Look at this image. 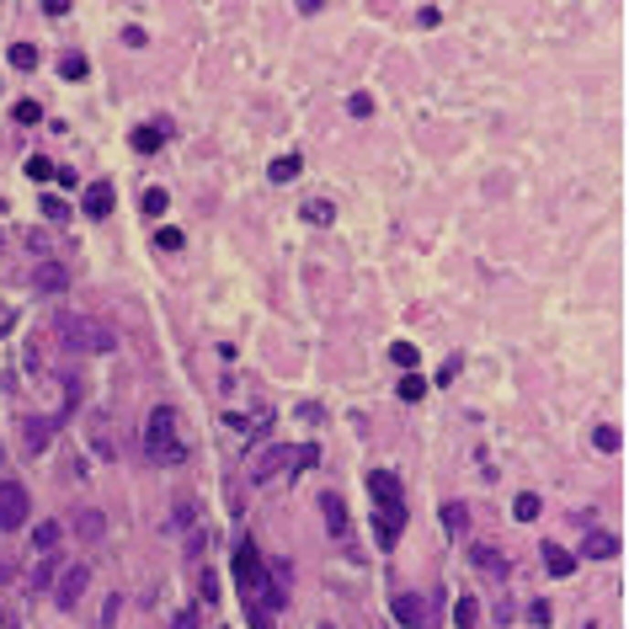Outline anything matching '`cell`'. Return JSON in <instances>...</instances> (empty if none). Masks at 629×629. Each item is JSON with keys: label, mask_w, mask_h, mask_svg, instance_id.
<instances>
[{"label": "cell", "mask_w": 629, "mask_h": 629, "mask_svg": "<svg viewBox=\"0 0 629 629\" xmlns=\"http://www.w3.org/2000/svg\"><path fill=\"white\" fill-rule=\"evenodd\" d=\"M59 346L64 352H112L118 336H112V325H101L91 314H64L59 320Z\"/></svg>", "instance_id": "obj_2"}, {"label": "cell", "mask_w": 629, "mask_h": 629, "mask_svg": "<svg viewBox=\"0 0 629 629\" xmlns=\"http://www.w3.org/2000/svg\"><path fill=\"white\" fill-rule=\"evenodd\" d=\"M528 619H534V624H549V619H555V608H549V602L538 598L534 608H528Z\"/></svg>", "instance_id": "obj_36"}, {"label": "cell", "mask_w": 629, "mask_h": 629, "mask_svg": "<svg viewBox=\"0 0 629 629\" xmlns=\"http://www.w3.org/2000/svg\"><path fill=\"white\" fill-rule=\"evenodd\" d=\"M459 368H464V363H459V357H448V363H442V374H438V384H453V378H459Z\"/></svg>", "instance_id": "obj_38"}, {"label": "cell", "mask_w": 629, "mask_h": 629, "mask_svg": "<svg viewBox=\"0 0 629 629\" xmlns=\"http://www.w3.org/2000/svg\"><path fill=\"white\" fill-rule=\"evenodd\" d=\"M251 629H272V613H267V608H251Z\"/></svg>", "instance_id": "obj_40"}, {"label": "cell", "mask_w": 629, "mask_h": 629, "mask_svg": "<svg viewBox=\"0 0 629 629\" xmlns=\"http://www.w3.org/2000/svg\"><path fill=\"white\" fill-rule=\"evenodd\" d=\"M59 538H64V528H59V523H37V528H32V549L54 555V549H59Z\"/></svg>", "instance_id": "obj_14"}, {"label": "cell", "mask_w": 629, "mask_h": 629, "mask_svg": "<svg viewBox=\"0 0 629 629\" xmlns=\"http://www.w3.org/2000/svg\"><path fill=\"white\" fill-rule=\"evenodd\" d=\"M5 576H11V566H0V581H5Z\"/></svg>", "instance_id": "obj_42"}, {"label": "cell", "mask_w": 629, "mask_h": 629, "mask_svg": "<svg viewBox=\"0 0 629 629\" xmlns=\"http://www.w3.org/2000/svg\"><path fill=\"white\" fill-rule=\"evenodd\" d=\"M512 517H517V523H534V517H538V496H534V491H523V496L512 502Z\"/></svg>", "instance_id": "obj_21"}, {"label": "cell", "mask_w": 629, "mask_h": 629, "mask_svg": "<svg viewBox=\"0 0 629 629\" xmlns=\"http://www.w3.org/2000/svg\"><path fill=\"white\" fill-rule=\"evenodd\" d=\"M27 528V485L22 480H0V534Z\"/></svg>", "instance_id": "obj_4"}, {"label": "cell", "mask_w": 629, "mask_h": 629, "mask_svg": "<svg viewBox=\"0 0 629 629\" xmlns=\"http://www.w3.org/2000/svg\"><path fill=\"white\" fill-rule=\"evenodd\" d=\"M86 587H91V566H69V570H59L54 602H59V608H75V602L86 598Z\"/></svg>", "instance_id": "obj_5"}, {"label": "cell", "mask_w": 629, "mask_h": 629, "mask_svg": "<svg viewBox=\"0 0 629 629\" xmlns=\"http://www.w3.org/2000/svg\"><path fill=\"white\" fill-rule=\"evenodd\" d=\"M75 534L101 538V512H80V517H75Z\"/></svg>", "instance_id": "obj_27"}, {"label": "cell", "mask_w": 629, "mask_h": 629, "mask_svg": "<svg viewBox=\"0 0 629 629\" xmlns=\"http://www.w3.org/2000/svg\"><path fill=\"white\" fill-rule=\"evenodd\" d=\"M27 176H32V182H48V176H54L48 155H32V160H27Z\"/></svg>", "instance_id": "obj_31"}, {"label": "cell", "mask_w": 629, "mask_h": 629, "mask_svg": "<svg viewBox=\"0 0 629 629\" xmlns=\"http://www.w3.org/2000/svg\"><path fill=\"white\" fill-rule=\"evenodd\" d=\"M320 512H325V528H331L336 538H346V506H342L336 491H325V496H320Z\"/></svg>", "instance_id": "obj_13"}, {"label": "cell", "mask_w": 629, "mask_h": 629, "mask_svg": "<svg viewBox=\"0 0 629 629\" xmlns=\"http://www.w3.org/2000/svg\"><path fill=\"white\" fill-rule=\"evenodd\" d=\"M235 581H240V592H246V598L267 587V566H261V549H256L251 538H240V544H235Z\"/></svg>", "instance_id": "obj_3"}, {"label": "cell", "mask_w": 629, "mask_h": 629, "mask_svg": "<svg viewBox=\"0 0 629 629\" xmlns=\"http://www.w3.org/2000/svg\"><path fill=\"white\" fill-rule=\"evenodd\" d=\"M144 453H150L155 464H182V459H187V442L176 432V410L171 406L150 410V421H144Z\"/></svg>", "instance_id": "obj_1"}, {"label": "cell", "mask_w": 629, "mask_h": 629, "mask_svg": "<svg viewBox=\"0 0 629 629\" xmlns=\"http://www.w3.org/2000/svg\"><path fill=\"white\" fill-rule=\"evenodd\" d=\"M54 427H59V416H27V421H22V442H27V453H43L48 438H54Z\"/></svg>", "instance_id": "obj_7"}, {"label": "cell", "mask_w": 629, "mask_h": 629, "mask_svg": "<svg viewBox=\"0 0 629 629\" xmlns=\"http://www.w3.org/2000/svg\"><path fill=\"white\" fill-rule=\"evenodd\" d=\"M421 395H427V384H421L416 374H406V378H400V400H421Z\"/></svg>", "instance_id": "obj_32"}, {"label": "cell", "mask_w": 629, "mask_h": 629, "mask_svg": "<svg viewBox=\"0 0 629 629\" xmlns=\"http://www.w3.org/2000/svg\"><path fill=\"white\" fill-rule=\"evenodd\" d=\"M299 171H304V165H299V155H283V160H272V171H267V176H272V182H293Z\"/></svg>", "instance_id": "obj_19"}, {"label": "cell", "mask_w": 629, "mask_h": 629, "mask_svg": "<svg viewBox=\"0 0 629 629\" xmlns=\"http://www.w3.org/2000/svg\"><path fill=\"white\" fill-rule=\"evenodd\" d=\"M123 43L128 48H144V27H123Z\"/></svg>", "instance_id": "obj_39"}, {"label": "cell", "mask_w": 629, "mask_h": 629, "mask_svg": "<svg viewBox=\"0 0 629 629\" xmlns=\"http://www.w3.org/2000/svg\"><path fill=\"white\" fill-rule=\"evenodd\" d=\"M416 22H421V27H438L442 11H438V5H421V11H416Z\"/></svg>", "instance_id": "obj_37"}, {"label": "cell", "mask_w": 629, "mask_h": 629, "mask_svg": "<svg viewBox=\"0 0 629 629\" xmlns=\"http://www.w3.org/2000/svg\"><path fill=\"white\" fill-rule=\"evenodd\" d=\"M155 246H160V251H182V229H160Z\"/></svg>", "instance_id": "obj_34"}, {"label": "cell", "mask_w": 629, "mask_h": 629, "mask_svg": "<svg viewBox=\"0 0 629 629\" xmlns=\"http://www.w3.org/2000/svg\"><path fill=\"white\" fill-rule=\"evenodd\" d=\"M171 629H197V608H187V613H176V624Z\"/></svg>", "instance_id": "obj_41"}, {"label": "cell", "mask_w": 629, "mask_h": 629, "mask_svg": "<svg viewBox=\"0 0 629 629\" xmlns=\"http://www.w3.org/2000/svg\"><path fill=\"white\" fill-rule=\"evenodd\" d=\"M86 214H91V219H107V214H112V182H91V187H86Z\"/></svg>", "instance_id": "obj_12"}, {"label": "cell", "mask_w": 629, "mask_h": 629, "mask_svg": "<svg viewBox=\"0 0 629 629\" xmlns=\"http://www.w3.org/2000/svg\"><path fill=\"white\" fill-rule=\"evenodd\" d=\"M581 555H592V560H613V555H619V538L602 534V528H592V534L581 538Z\"/></svg>", "instance_id": "obj_11"}, {"label": "cell", "mask_w": 629, "mask_h": 629, "mask_svg": "<svg viewBox=\"0 0 629 629\" xmlns=\"http://www.w3.org/2000/svg\"><path fill=\"white\" fill-rule=\"evenodd\" d=\"M453 624H459V629H474V624H480V602H474V598H459V602H453Z\"/></svg>", "instance_id": "obj_18"}, {"label": "cell", "mask_w": 629, "mask_h": 629, "mask_svg": "<svg viewBox=\"0 0 629 629\" xmlns=\"http://www.w3.org/2000/svg\"><path fill=\"white\" fill-rule=\"evenodd\" d=\"M320 629H331V624H320Z\"/></svg>", "instance_id": "obj_44"}, {"label": "cell", "mask_w": 629, "mask_h": 629, "mask_svg": "<svg viewBox=\"0 0 629 629\" xmlns=\"http://www.w3.org/2000/svg\"><path fill=\"white\" fill-rule=\"evenodd\" d=\"M11 118H16V123H37V118H43V107H37V101H16V107H11Z\"/></svg>", "instance_id": "obj_30"}, {"label": "cell", "mask_w": 629, "mask_h": 629, "mask_svg": "<svg viewBox=\"0 0 629 629\" xmlns=\"http://www.w3.org/2000/svg\"><path fill=\"white\" fill-rule=\"evenodd\" d=\"M442 528H470V512H464L459 502H448L442 506Z\"/></svg>", "instance_id": "obj_28"}, {"label": "cell", "mask_w": 629, "mask_h": 629, "mask_svg": "<svg viewBox=\"0 0 629 629\" xmlns=\"http://www.w3.org/2000/svg\"><path fill=\"white\" fill-rule=\"evenodd\" d=\"M389 613H395L400 629H427V602L416 598V592H395V598H389Z\"/></svg>", "instance_id": "obj_6"}, {"label": "cell", "mask_w": 629, "mask_h": 629, "mask_svg": "<svg viewBox=\"0 0 629 629\" xmlns=\"http://www.w3.org/2000/svg\"><path fill=\"white\" fill-rule=\"evenodd\" d=\"M128 144H133L139 155H150V150H160V144H165V133H160V128H133V139H128Z\"/></svg>", "instance_id": "obj_17"}, {"label": "cell", "mask_w": 629, "mask_h": 629, "mask_svg": "<svg viewBox=\"0 0 629 629\" xmlns=\"http://www.w3.org/2000/svg\"><path fill=\"white\" fill-rule=\"evenodd\" d=\"M288 459H293V448H267V453L251 464V480H272V474L288 464Z\"/></svg>", "instance_id": "obj_10"}, {"label": "cell", "mask_w": 629, "mask_h": 629, "mask_svg": "<svg viewBox=\"0 0 629 629\" xmlns=\"http://www.w3.org/2000/svg\"><path fill=\"white\" fill-rule=\"evenodd\" d=\"M368 496H374L384 512H389V506H400V480H395L389 470H368Z\"/></svg>", "instance_id": "obj_8"}, {"label": "cell", "mask_w": 629, "mask_h": 629, "mask_svg": "<svg viewBox=\"0 0 629 629\" xmlns=\"http://www.w3.org/2000/svg\"><path fill=\"white\" fill-rule=\"evenodd\" d=\"M346 112H352V118H374V96L352 91V96H346Z\"/></svg>", "instance_id": "obj_23"}, {"label": "cell", "mask_w": 629, "mask_h": 629, "mask_svg": "<svg viewBox=\"0 0 629 629\" xmlns=\"http://www.w3.org/2000/svg\"><path fill=\"white\" fill-rule=\"evenodd\" d=\"M32 288H37V293H59V288H69V267H59V261H37Z\"/></svg>", "instance_id": "obj_9"}, {"label": "cell", "mask_w": 629, "mask_h": 629, "mask_svg": "<svg viewBox=\"0 0 629 629\" xmlns=\"http://www.w3.org/2000/svg\"><path fill=\"white\" fill-rule=\"evenodd\" d=\"M474 566H485V570H496V576H506V560H502V555H491V549H474Z\"/></svg>", "instance_id": "obj_33"}, {"label": "cell", "mask_w": 629, "mask_h": 629, "mask_svg": "<svg viewBox=\"0 0 629 629\" xmlns=\"http://www.w3.org/2000/svg\"><path fill=\"white\" fill-rule=\"evenodd\" d=\"M48 581H59V560H43V566H32L27 587H48Z\"/></svg>", "instance_id": "obj_22"}, {"label": "cell", "mask_w": 629, "mask_h": 629, "mask_svg": "<svg viewBox=\"0 0 629 629\" xmlns=\"http://www.w3.org/2000/svg\"><path fill=\"white\" fill-rule=\"evenodd\" d=\"M0 246H5V235H0Z\"/></svg>", "instance_id": "obj_43"}, {"label": "cell", "mask_w": 629, "mask_h": 629, "mask_svg": "<svg viewBox=\"0 0 629 629\" xmlns=\"http://www.w3.org/2000/svg\"><path fill=\"white\" fill-rule=\"evenodd\" d=\"M592 442H598L602 453H619V448H624V438H619V427H598V432H592Z\"/></svg>", "instance_id": "obj_24"}, {"label": "cell", "mask_w": 629, "mask_h": 629, "mask_svg": "<svg viewBox=\"0 0 629 629\" xmlns=\"http://www.w3.org/2000/svg\"><path fill=\"white\" fill-rule=\"evenodd\" d=\"M59 69H64V80H86V54H64Z\"/></svg>", "instance_id": "obj_25"}, {"label": "cell", "mask_w": 629, "mask_h": 629, "mask_svg": "<svg viewBox=\"0 0 629 629\" xmlns=\"http://www.w3.org/2000/svg\"><path fill=\"white\" fill-rule=\"evenodd\" d=\"M5 59H11V69H37V48L32 43H11Z\"/></svg>", "instance_id": "obj_16"}, {"label": "cell", "mask_w": 629, "mask_h": 629, "mask_svg": "<svg viewBox=\"0 0 629 629\" xmlns=\"http://www.w3.org/2000/svg\"><path fill=\"white\" fill-rule=\"evenodd\" d=\"M544 566H549V576H570V570H576V560H570L560 544H544Z\"/></svg>", "instance_id": "obj_15"}, {"label": "cell", "mask_w": 629, "mask_h": 629, "mask_svg": "<svg viewBox=\"0 0 629 629\" xmlns=\"http://www.w3.org/2000/svg\"><path fill=\"white\" fill-rule=\"evenodd\" d=\"M165 208H171V197H165L160 187H150V192H144V214H150V219H160Z\"/></svg>", "instance_id": "obj_26"}, {"label": "cell", "mask_w": 629, "mask_h": 629, "mask_svg": "<svg viewBox=\"0 0 629 629\" xmlns=\"http://www.w3.org/2000/svg\"><path fill=\"white\" fill-rule=\"evenodd\" d=\"M304 219H310V224H331V219H336V208H331L325 197H310V203H304Z\"/></svg>", "instance_id": "obj_20"}, {"label": "cell", "mask_w": 629, "mask_h": 629, "mask_svg": "<svg viewBox=\"0 0 629 629\" xmlns=\"http://www.w3.org/2000/svg\"><path fill=\"white\" fill-rule=\"evenodd\" d=\"M43 214H48V219H69V203H64V197H43Z\"/></svg>", "instance_id": "obj_35"}, {"label": "cell", "mask_w": 629, "mask_h": 629, "mask_svg": "<svg viewBox=\"0 0 629 629\" xmlns=\"http://www.w3.org/2000/svg\"><path fill=\"white\" fill-rule=\"evenodd\" d=\"M389 363H400V368H416V346H410V342H395V346H389Z\"/></svg>", "instance_id": "obj_29"}]
</instances>
